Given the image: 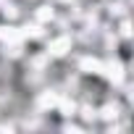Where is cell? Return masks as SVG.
Listing matches in <instances>:
<instances>
[{"label":"cell","mask_w":134,"mask_h":134,"mask_svg":"<svg viewBox=\"0 0 134 134\" xmlns=\"http://www.w3.org/2000/svg\"><path fill=\"white\" fill-rule=\"evenodd\" d=\"M0 84H3V53H0Z\"/></svg>","instance_id":"1"}]
</instances>
